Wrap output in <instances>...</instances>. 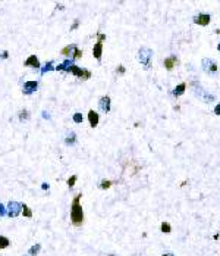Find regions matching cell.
I'll use <instances>...</instances> for the list:
<instances>
[{"label":"cell","instance_id":"5","mask_svg":"<svg viewBox=\"0 0 220 256\" xmlns=\"http://www.w3.org/2000/svg\"><path fill=\"white\" fill-rule=\"evenodd\" d=\"M37 88H38V82L37 81H27L24 84V87H22V91L24 94H32L34 91H37Z\"/></svg>","mask_w":220,"mask_h":256},{"label":"cell","instance_id":"13","mask_svg":"<svg viewBox=\"0 0 220 256\" xmlns=\"http://www.w3.org/2000/svg\"><path fill=\"white\" fill-rule=\"evenodd\" d=\"M75 49H77V44H69V46H66V47H63L62 49V52L60 53L63 55V56H66V58H69V56H73V52H75Z\"/></svg>","mask_w":220,"mask_h":256},{"label":"cell","instance_id":"17","mask_svg":"<svg viewBox=\"0 0 220 256\" xmlns=\"http://www.w3.org/2000/svg\"><path fill=\"white\" fill-rule=\"evenodd\" d=\"M10 244V240L6 236H0V250L2 249H6V247H9Z\"/></svg>","mask_w":220,"mask_h":256},{"label":"cell","instance_id":"9","mask_svg":"<svg viewBox=\"0 0 220 256\" xmlns=\"http://www.w3.org/2000/svg\"><path fill=\"white\" fill-rule=\"evenodd\" d=\"M98 106H100V111L103 112H110V97L109 96H103L98 102Z\"/></svg>","mask_w":220,"mask_h":256},{"label":"cell","instance_id":"19","mask_svg":"<svg viewBox=\"0 0 220 256\" xmlns=\"http://www.w3.org/2000/svg\"><path fill=\"white\" fill-rule=\"evenodd\" d=\"M22 213H24V217H27V218H32V211L27 206V205H22Z\"/></svg>","mask_w":220,"mask_h":256},{"label":"cell","instance_id":"18","mask_svg":"<svg viewBox=\"0 0 220 256\" xmlns=\"http://www.w3.org/2000/svg\"><path fill=\"white\" fill-rule=\"evenodd\" d=\"M75 141H77V134H75V133H71V134H68L65 143H66L68 146H72V144H75Z\"/></svg>","mask_w":220,"mask_h":256},{"label":"cell","instance_id":"16","mask_svg":"<svg viewBox=\"0 0 220 256\" xmlns=\"http://www.w3.org/2000/svg\"><path fill=\"white\" fill-rule=\"evenodd\" d=\"M40 249H41V244H40V243L31 246L29 247V250H28V256H37L38 255V252H40Z\"/></svg>","mask_w":220,"mask_h":256},{"label":"cell","instance_id":"10","mask_svg":"<svg viewBox=\"0 0 220 256\" xmlns=\"http://www.w3.org/2000/svg\"><path fill=\"white\" fill-rule=\"evenodd\" d=\"M88 121H90V125L92 127V128H96V127L98 125V121H100L98 113H97L96 111H92V109H91V111L88 112Z\"/></svg>","mask_w":220,"mask_h":256},{"label":"cell","instance_id":"31","mask_svg":"<svg viewBox=\"0 0 220 256\" xmlns=\"http://www.w3.org/2000/svg\"><path fill=\"white\" fill-rule=\"evenodd\" d=\"M214 113H216V115H220V105H216V107H214Z\"/></svg>","mask_w":220,"mask_h":256},{"label":"cell","instance_id":"28","mask_svg":"<svg viewBox=\"0 0 220 256\" xmlns=\"http://www.w3.org/2000/svg\"><path fill=\"white\" fill-rule=\"evenodd\" d=\"M5 215H8V212H6V208L0 203V217H5Z\"/></svg>","mask_w":220,"mask_h":256},{"label":"cell","instance_id":"37","mask_svg":"<svg viewBox=\"0 0 220 256\" xmlns=\"http://www.w3.org/2000/svg\"><path fill=\"white\" fill-rule=\"evenodd\" d=\"M24 256H28V255H24Z\"/></svg>","mask_w":220,"mask_h":256},{"label":"cell","instance_id":"3","mask_svg":"<svg viewBox=\"0 0 220 256\" xmlns=\"http://www.w3.org/2000/svg\"><path fill=\"white\" fill-rule=\"evenodd\" d=\"M69 74H73V75H77L78 78H82V80H90L91 78V71L82 69V68L78 66V65H72L71 69H69Z\"/></svg>","mask_w":220,"mask_h":256},{"label":"cell","instance_id":"30","mask_svg":"<svg viewBox=\"0 0 220 256\" xmlns=\"http://www.w3.org/2000/svg\"><path fill=\"white\" fill-rule=\"evenodd\" d=\"M116 72H118V74H123V72H125V68L122 66V65H120V66L118 68V69H116Z\"/></svg>","mask_w":220,"mask_h":256},{"label":"cell","instance_id":"14","mask_svg":"<svg viewBox=\"0 0 220 256\" xmlns=\"http://www.w3.org/2000/svg\"><path fill=\"white\" fill-rule=\"evenodd\" d=\"M72 65H73V63H72V60H69V59H68V60H65L63 63H60L59 66H56L54 69H56V71H65V72H69V69H71Z\"/></svg>","mask_w":220,"mask_h":256},{"label":"cell","instance_id":"33","mask_svg":"<svg viewBox=\"0 0 220 256\" xmlns=\"http://www.w3.org/2000/svg\"><path fill=\"white\" fill-rule=\"evenodd\" d=\"M8 56H9V52H3V53H2V58L3 59H6Z\"/></svg>","mask_w":220,"mask_h":256},{"label":"cell","instance_id":"20","mask_svg":"<svg viewBox=\"0 0 220 256\" xmlns=\"http://www.w3.org/2000/svg\"><path fill=\"white\" fill-rule=\"evenodd\" d=\"M77 180H78L77 175H72V177H69V178H68V181H66L68 187H69V189H72V187L75 185V183H77Z\"/></svg>","mask_w":220,"mask_h":256},{"label":"cell","instance_id":"4","mask_svg":"<svg viewBox=\"0 0 220 256\" xmlns=\"http://www.w3.org/2000/svg\"><path fill=\"white\" fill-rule=\"evenodd\" d=\"M21 212H22V203H19V202H9V205H8V217L16 218Z\"/></svg>","mask_w":220,"mask_h":256},{"label":"cell","instance_id":"12","mask_svg":"<svg viewBox=\"0 0 220 256\" xmlns=\"http://www.w3.org/2000/svg\"><path fill=\"white\" fill-rule=\"evenodd\" d=\"M101 53H103V43H98V41H97V43L94 44V49H92V55H94V58H96L97 60H100Z\"/></svg>","mask_w":220,"mask_h":256},{"label":"cell","instance_id":"2","mask_svg":"<svg viewBox=\"0 0 220 256\" xmlns=\"http://www.w3.org/2000/svg\"><path fill=\"white\" fill-rule=\"evenodd\" d=\"M151 59H153V50L148 47H142L139 49L138 52V60L142 63L145 68L151 66Z\"/></svg>","mask_w":220,"mask_h":256},{"label":"cell","instance_id":"25","mask_svg":"<svg viewBox=\"0 0 220 256\" xmlns=\"http://www.w3.org/2000/svg\"><path fill=\"white\" fill-rule=\"evenodd\" d=\"M82 58V50L77 46V49H75V52H73V56H72V59H79Z\"/></svg>","mask_w":220,"mask_h":256},{"label":"cell","instance_id":"6","mask_svg":"<svg viewBox=\"0 0 220 256\" xmlns=\"http://www.w3.org/2000/svg\"><path fill=\"white\" fill-rule=\"evenodd\" d=\"M202 68H204V71L208 74L217 71V65H216V62L211 60V59H202Z\"/></svg>","mask_w":220,"mask_h":256},{"label":"cell","instance_id":"34","mask_svg":"<svg viewBox=\"0 0 220 256\" xmlns=\"http://www.w3.org/2000/svg\"><path fill=\"white\" fill-rule=\"evenodd\" d=\"M43 116H44V118H47V119H48V118H50V115H48L47 112H43Z\"/></svg>","mask_w":220,"mask_h":256},{"label":"cell","instance_id":"36","mask_svg":"<svg viewBox=\"0 0 220 256\" xmlns=\"http://www.w3.org/2000/svg\"><path fill=\"white\" fill-rule=\"evenodd\" d=\"M217 49H219V50H220V44H219V47H217Z\"/></svg>","mask_w":220,"mask_h":256},{"label":"cell","instance_id":"8","mask_svg":"<svg viewBox=\"0 0 220 256\" xmlns=\"http://www.w3.org/2000/svg\"><path fill=\"white\" fill-rule=\"evenodd\" d=\"M25 66H28V68H35V69H38L41 65H40V60H38V58L35 56V55H31L27 60H25V63H24Z\"/></svg>","mask_w":220,"mask_h":256},{"label":"cell","instance_id":"29","mask_svg":"<svg viewBox=\"0 0 220 256\" xmlns=\"http://www.w3.org/2000/svg\"><path fill=\"white\" fill-rule=\"evenodd\" d=\"M78 25H79V21H75V22H73V25H72V27H71V31H73V29H77V28H78Z\"/></svg>","mask_w":220,"mask_h":256},{"label":"cell","instance_id":"27","mask_svg":"<svg viewBox=\"0 0 220 256\" xmlns=\"http://www.w3.org/2000/svg\"><path fill=\"white\" fill-rule=\"evenodd\" d=\"M106 40V34H103V33H97V41L98 43H103Z\"/></svg>","mask_w":220,"mask_h":256},{"label":"cell","instance_id":"15","mask_svg":"<svg viewBox=\"0 0 220 256\" xmlns=\"http://www.w3.org/2000/svg\"><path fill=\"white\" fill-rule=\"evenodd\" d=\"M185 88H187V84H185V82H182V84H179V86H176V87H175V90H173V94H175L176 97L181 96V94H183Z\"/></svg>","mask_w":220,"mask_h":256},{"label":"cell","instance_id":"22","mask_svg":"<svg viewBox=\"0 0 220 256\" xmlns=\"http://www.w3.org/2000/svg\"><path fill=\"white\" fill-rule=\"evenodd\" d=\"M162 231L169 234V232L172 231V227H170V224L169 222H162Z\"/></svg>","mask_w":220,"mask_h":256},{"label":"cell","instance_id":"23","mask_svg":"<svg viewBox=\"0 0 220 256\" xmlns=\"http://www.w3.org/2000/svg\"><path fill=\"white\" fill-rule=\"evenodd\" d=\"M110 185H112V181H109V180H103L100 183V189L106 190V189H110Z\"/></svg>","mask_w":220,"mask_h":256},{"label":"cell","instance_id":"24","mask_svg":"<svg viewBox=\"0 0 220 256\" xmlns=\"http://www.w3.org/2000/svg\"><path fill=\"white\" fill-rule=\"evenodd\" d=\"M52 69H53V60H50V62L46 63V68L41 69V74H46V72H48V71H52Z\"/></svg>","mask_w":220,"mask_h":256},{"label":"cell","instance_id":"21","mask_svg":"<svg viewBox=\"0 0 220 256\" xmlns=\"http://www.w3.org/2000/svg\"><path fill=\"white\" fill-rule=\"evenodd\" d=\"M28 118H29V112L27 111V109H24V111L19 112V119L21 121H27Z\"/></svg>","mask_w":220,"mask_h":256},{"label":"cell","instance_id":"11","mask_svg":"<svg viewBox=\"0 0 220 256\" xmlns=\"http://www.w3.org/2000/svg\"><path fill=\"white\" fill-rule=\"evenodd\" d=\"M176 63H178L176 56H169V58L164 59V66H166L168 71H172L173 68L176 66Z\"/></svg>","mask_w":220,"mask_h":256},{"label":"cell","instance_id":"35","mask_svg":"<svg viewBox=\"0 0 220 256\" xmlns=\"http://www.w3.org/2000/svg\"><path fill=\"white\" fill-rule=\"evenodd\" d=\"M163 256H175V255H173V253H164Z\"/></svg>","mask_w":220,"mask_h":256},{"label":"cell","instance_id":"1","mask_svg":"<svg viewBox=\"0 0 220 256\" xmlns=\"http://www.w3.org/2000/svg\"><path fill=\"white\" fill-rule=\"evenodd\" d=\"M81 197L82 194H77L71 205V222L73 227H81L84 224V211L81 206Z\"/></svg>","mask_w":220,"mask_h":256},{"label":"cell","instance_id":"7","mask_svg":"<svg viewBox=\"0 0 220 256\" xmlns=\"http://www.w3.org/2000/svg\"><path fill=\"white\" fill-rule=\"evenodd\" d=\"M210 15H207V13H200L198 16H195V24L201 25V27H206V25L210 24Z\"/></svg>","mask_w":220,"mask_h":256},{"label":"cell","instance_id":"26","mask_svg":"<svg viewBox=\"0 0 220 256\" xmlns=\"http://www.w3.org/2000/svg\"><path fill=\"white\" fill-rule=\"evenodd\" d=\"M82 121H84V116H82V113H75V115H73V122L81 124Z\"/></svg>","mask_w":220,"mask_h":256},{"label":"cell","instance_id":"32","mask_svg":"<svg viewBox=\"0 0 220 256\" xmlns=\"http://www.w3.org/2000/svg\"><path fill=\"white\" fill-rule=\"evenodd\" d=\"M48 187H50V185H48L47 183H43V185H41V189L43 190H48Z\"/></svg>","mask_w":220,"mask_h":256}]
</instances>
